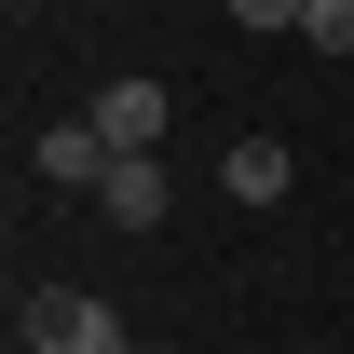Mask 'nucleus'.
I'll use <instances>...</instances> for the list:
<instances>
[{
    "label": "nucleus",
    "mask_w": 354,
    "mask_h": 354,
    "mask_svg": "<svg viewBox=\"0 0 354 354\" xmlns=\"http://www.w3.org/2000/svg\"><path fill=\"white\" fill-rule=\"evenodd\" d=\"M14 327H28V354H136V327L109 300H82V286H28Z\"/></svg>",
    "instance_id": "nucleus-1"
},
{
    "label": "nucleus",
    "mask_w": 354,
    "mask_h": 354,
    "mask_svg": "<svg viewBox=\"0 0 354 354\" xmlns=\"http://www.w3.org/2000/svg\"><path fill=\"white\" fill-rule=\"evenodd\" d=\"M218 191L245 205V218H259V205H286V191H300V164H286V136H232V150H218Z\"/></svg>",
    "instance_id": "nucleus-2"
},
{
    "label": "nucleus",
    "mask_w": 354,
    "mask_h": 354,
    "mask_svg": "<svg viewBox=\"0 0 354 354\" xmlns=\"http://www.w3.org/2000/svg\"><path fill=\"white\" fill-rule=\"evenodd\" d=\"M164 205H177L164 150H136V164H109V191H95V218H109V232H164Z\"/></svg>",
    "instance_id": "nucleus-3"
},
{
    "label": "nucleus",
    "mask_w": 354,
    "mask_h": 354,
    "mask_svg": "<svg viewBox=\"0 0 354 354\" xmlns=\"http://www.w3.org/2000/svg\"><path fill=\"white\" fill-rule=\"evenodd\" d=\"M82 123L109 136L123 164H136V150H164V82H109V95H95V109H82Z\"/></svg>",
    "instance_id": "nucleus-4"
},
{
    "label": "nucleus",
    "mask_w": 354,
    "mask_h": 354,
    "mask_svg": "<svg viewBox=\"0 0 354 354\" xmlns=\"http://www.w3.org/2000/svg\"><path fill=\"white\" fill-rule=\"evenodd\" d=\"M28 164H41L55 191H109V164H123V150H109L95 123H41V150H28Z\"/></svg>",
    "instance_id": "nucleus-5"
},
{
    "label": "nucleus",
    "mask_w": 354,
    "mask_h": 354,
    "mask_svg": "<svg viewBox=\"0 0 354 354\" xmlns=\"http://www.w3.org/2000/svg\"><path fill=\"white\" fill-rule=\"evenodd\" d=\"M300 41H313V55H354V0H313V14H300Z\"/></svg>",
    "instance_id": "nucleus-6"
},
{
    "label": "nucleus",
    "mask_w": 354,
    "mask_h": 354,
    "mask_svg": "<svg viewBox=\"0 0 354 354\" xmlns=\"http://www.w3.org/2000/svg\"><path fill=\"white\" fill-rule=\"evenodd\" d=\"M313 0H232V28H300Z\"/></svg>",
    "instance_id": "nucleus-7"
}]
</instances>
